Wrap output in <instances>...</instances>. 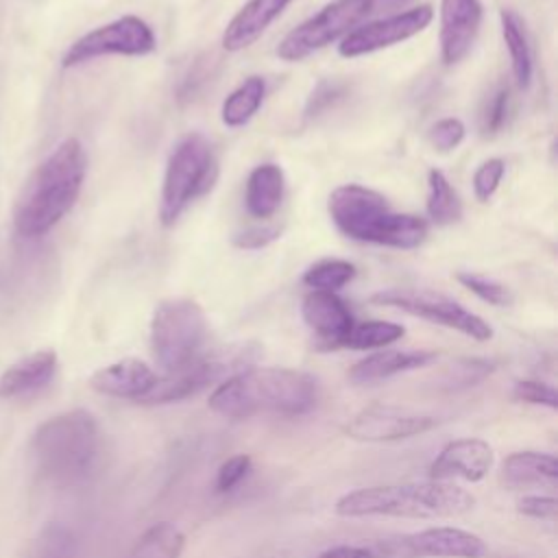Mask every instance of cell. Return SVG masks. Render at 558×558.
Wrapping results in <instances>:
<instances>
[{
    "label": "cell",
    "instance_id": "6da1fadb",
    "mask_svg": "<svg viewBox=\"0 0 558 558\" xmlns=\"http://www.w3.org/2000/svg\"><path fill=\"white\" fill-rule=\"evenodd\" d=\"M316 401L318 381L305 371L283 366L238 371L209 395V408L227 418L255 414L296 416L310 412Z\"/></svg>",
    "mask_w": 558,
    "mask_h": 558
},
{
    "label": "cell",
    "instance_id": "7a4b0ae2",
    "mask_svg": "<svg viewBox=\"0 0 558 558\" xmlns=\"http://www.w3.org/2000/svg\"><path fill=\"white\" fill-rule=\"evenodd\" d=\"M87 174V155L78 140H63L31 174L13 211L15 231L35 240L46 235L76 203Z\"/></svg>",
    "mask_w": 558,
    "mask_h": 558
},
{
    "label": "cell",
    "instance_id": "3957f363",
    "mask_svg": "<svg viewBox=\"0 0 558 558\" xmlns=\"http://www.w3.org/2000/svg\"><path fill=\"white\" fill-rule=\"evenodd\" d=\"M327 211L349 240L410 251L425 242L429 225L414 214H399L384 194L360 183H347L329 194Z\"/></svg>",
    "mask_w": 558,
    "mask_h": 558
},
{
    "label": "cell",
    "instance_id": "277c9868",
    "mask_svg": "<svg viewBox=\"0 0 558 558\" xmlns=\"http://www.w3.org/2000/svg\"><path fill=\"white\" fill-rule=\"evenodd\" d=\"M475 499L453 482L379 484L351 490L333 504V512L347 519L403 517V519H451L469 512Z\"/></svg>",
    "mask_w": 558,
    "mask_h": 558
},
{
    "label": "cell",
    "instance_id": "5b68a950",
    "mask_svg": "<svg viewBox=\"0 0 558 558\" xmlns=\"http://www.w3.org/2000/svg\"><path fill=\"white\" fill-rule=\"evenodd\" d=\"M31 453L46 482L54 486L83 482L100 453V429L94 414L74 408L46 418L33 432Z\"/></svg>",
    "mask_w": 558,
    "mask_h": 558
},
{
    "label": "cell",
    "instance_id": "8992f818",
    "mask_svg": "<svg viewBox=\"0 0 558 558\" xmlns=\"http://www.w3.org/2000/svg\"><path fill=\"white\" fill-rule=\"evenodd\" d=\"M218 177V161L211 142L192 131L183 135L170 150L161 183L159 220L163 227L174 225L181 214L205 192L211 190Z\"/></svg>",
    "mask_w": 558,
    "mask_h": 558
},
{
    "label": "cell",
    "instance_id": "52a82bcc",
    "mask_svg": "<svg viewBox=\"0 0 558 558\" xmlns=\"http://www.w3.org/2000/svg\"><path fill=\"white\" fill-rule=\"evenodd\" d=\"M209 323L201 303L187 296H172L157 303L150 318V349L155 362L177 373L203 355Z\"/></svg>",
    "mask_w": 558,
    "mask_h": 558
},
{
    "label": "cell",
    "instance_id": "ba28073f",
    "mask_svg": "<svg viewBox=\"0 0 558 558\" xmlns=\"http://www.w3.org/2000/svg\"><path fill=\"white\" fill-rule=\"evenodd\" d=\"M371 15V0H333L318 13L288 31L277 46L281 61H301L316 50L342 39Z\"/></svg>",
    "mask_w": 558,
    "mask_h": 558
},
{
    "label": "cell",
    "instance_id": "9c48e42d",
    "mask_svg": "<svg viewBox=\"0 0 558 558\" xmlns=\"http://www.w3.org/2000/svg\"><path fill=\"white\" fill-rule=\"evenodd\" d=\"M155 48L157 37L150 24L137 15H122L72 41L61 57V65L76 68L109 54L144 57L150 54Z\"/></svg>",
    "mask_w": 558,
    "mask_h": 558
},
{
    "label": "cell",
    "instance_id": "30bf717a",
    "mask_svg": "<svg viewBox=\"0 0 558 558\" xmlns=\"http://www.w3.org/2000/svg\"><path fill=\"white\" fill-rule=\"evenodd\" d=\"M375 305H386L401 310L410 316H418L423 320H429L434 325L456 329L477 342L493 338V327L477 316L475 312L466 310L458 301L427 290H405V288H390L381 290L371 296Z\"/></svg>",
    "mask_w": 558,
    "mask_h": 558
},
{
    "label": "cell",
    "instance_id": "8fae6325",
    "mask_svg": "<svg viewBox=\"0 0 558 558\" xmlns=\"http://www.w3.org/2000/svg\"><path fill=\"white\" fill-rule=\"evenodd\" d=\"M432 20H434V9L429 4H418L408 11H399V13H390V15L371 20V22L360 24L353 31H349L340 39L338 52H340V57L355 59L362 54H371V52L390 48V46L401 44V41L418 35L421 31H425Z\"/></svg>",
    "mask_w": 558,
    "mask_h": 558
},
{
    "label": "cell",
    "instance_id": "7c38bea8",
    "mask_svg": "<svg viewBox=\"0 0 558 558\" xmlns=\"http://www.w3.org/2000/svg\"><path fill=\"white\" fill-rule=\"evenodd\" d=\"M438 423L440 418L429 412H416L388 403H373L349 418V423L344 425V434L362 442H392L425 434Z\"/></svg>",
    "mask_w": 558,
    "mask_h": 558
},
{
    "label": "cell",
    "instance_id": "4fadbf2b",
    "mask_svg": "<svg viewBox=\"0 0 558 558\" xmlns=\"http://www.w3.org/2000/svg\"><path fill=\"white\" fill-rule=\"evenodd\" d=\"M384 551L392 558H482L488 547L482 536L453 527H425L386 543Z\"/></svg>",
    "mask_w": 558,
    "mask_h": 558
},
{
    "label": "cell",
    "instance_id": "5bb4252c",
    "mask_svg": "<svg viewBox=\"0 0 558 558\" xmlns=\"http://www.w3.org/2000/svg\"><path fill=\"white\" fill-rule=\"evenodd\" d=\"M246 362V349L240 353H227V355H201L196 362L190 366L168 373L166 377H159L157 384L148 390V395L140 401L144 405H163V403H174L183 401L209 384H216L220 379H227L229 371H235Z\"/></svg>",
    "mask_w": 558,
    "mask_h": 558
},
{
    "label": "cell",
    "instance_id": "9a60e30c",
    "mask_svg": "<svg viewBox=\"0 0 558 558\" xmlns=\"http://www.w3.org/2000/svg\"><path fill=\"white\" fill-rule=\"evenodd\" d=\"M484 17L480 0H440V59L445 65L460 63L473 48Z\"/></svg>",
    "mask_w": 558,
    "mask_h": 558
},
{
    "label": "cell",
    "instance_id": "2e32d148",
    "mask_svg": "<svg viewBox=\"0 0 558 558\" xmlns=\"http://www.w3.org/2000/svg\"><path fill=\"white\" fill-rule=\"evenodd\" d=\"M495 464L493 447L482 438H458L447 442L429 464V480L480 482Z\"/></svg>",
    "mask_w": 558,
    "mask_h": 558
},
{
    "label": "cell",
    "instance_id": "e0dca14e",
    "mask_svg": "<svg viewBox=\"0 0 558 558\" xmlns=\"http://www.w3.org/2000/svg\"><path fill=\"white\" fill-rule=\"evenodd\" d=\"M301 316L320 349H340L353 327V314L336 292L312 290L301 303Z\"/></svg>",
    "mask_w": 558,
    "mask_h": 558
},
{
    "label": "cell",
    "instance_id": "ac0fdd59",
    "mask_svg": "<svg viewBox=\"0 0 558 558\" xmlns=\"http://www.w3.org/2000/svg\"><path fill=\"white\" fill-rule=\"evenodd\" d=\"M159 375L137 357H124L113 364H107L92 373L89 386L113 399H131L142 401L148 390L157 384Z\"/></svg>",
    "mask_w": 558,
    "mask_h": 558
},
{
    "label": "cell",
    "instance_id": "d6986e66",
    "mask_svg": "<svg viewBox=\"0 0 558 558\" xmlns=\"http://www.w3.org/2000/svg\"><path fill=\"white\" fill-rule=\"evenodd\" d=\"M57 353L41 349L28 353L0 373V399H24L48 388L57 375Z\"/></svg>",
    "mask_w": 558,
    "mask_h": 558
},
{
    "label": "cell",
    "instance_id": "ffe728a7",
    "mask_svg": "<svg viewBox=\"0 0 558 558\" xmlns=\"http://www.w3.org/2000/svg\"><path fill=\"white\" fill-rule=\"evenodd\" d=\"M292 0H248L227 24L222 33V48L227 52H240L253 46L268 26L286 11Z\"/></svg>",
    "mask_w": 558,
    "mask_h": 558
},
{
    "label": "cell",
    "instance_id": "44dd1931",
    "mask_svg": "<svg viewBox=\"0 0 558 558\" xmlns=\"http://www.w3.org/2000/svg\"><path fill=\"white\" fill-rule=\"evenodd\" d=\"M436 357H438V353L427 351V349H412V351L386 349V351L371 353V355L362 357L360 362H355L349 368V379L353 384H373V381H381L392 375H399V373L429 366L432 362H436Z\"/></svg>",
    "mask_w": 558,
    "mask_h": 558
},
{
    "label": "cell",
    "instance_id": "7402d4cb",
    "mask_svg": "<svg viewBox=\"0 0 558 558\" xmlns=\"http://www.w3.org/2000/svg\"><path fill=\"white\" fill-rule=\"evenodd\" d=\"M286 194V177L277 163L255 166L244 185V207L253 218L266 220L277 214Z\"/></svg>",
    "mask_w": 558,
    "mask_h": 558
},
{
    "label": "cell",
    "instance_id": "603a6c76",
    "mask_svg": "<svg viewBox=\"0 0 558 558\" xmlns=\"http://www.w3.org/2000/svg\"><path fill=\"white\" fill-rule=\"evenodd\" d=\"M499 20H501V37L510 54L514 83L519 89H527L534 74V52H532L525 24L512 9H501Z\"/></svg>",
    "mask_w": 558,
    "mask_h": 558
},
{
    "label": "cell",
    "instance_id": "cb8c5ba5",
    "mask_svg": "<svg viewBox=\"0 0 558 558\" xmlns=\"http://www.w3.org/2000/svg\"><path fill=\"white\" fill-rule=\"evenodd\" d=\"M501 477L510 486L554 484L558 477V462L547 451H514L501 464Z\"/></svg>",
    "mask_w": 558,
    "mask_h": 558
},
{
    "label": "cell",
    "instance_id": "d4e9b609",
    "mask_svg": "<svg viewBox=\"0 0 558 558\" xmlns=\"http://www.w3.org/2000/svg\"><path fill=\"white\" fill-rule=\"evenodd\" d=\"M266 98V81L262 76L244 78L220 107V120L229 129H238L251 122Z\"/></svg>",
    "mask_w": 558,
    "mask_h": 558
},
{
    "label": "cell",
    "instance_id": "484cf974",
    "mask_svg": "<svg viewBox=\"0 0 558 558\" xmlns=\"http://www.w3.org/2000/svg\"><path fill=\"white\" fill-rule=\"evenodd\" d=\"M183 549V532L170 521H159L135 541L126 558H181Z\"/></svg>",
    "mask_w": 558,
    "mask_h": 558
},
{
    "label": "cell",
    "instance_id": "4316f807",
    "mask_svg": "<svg viewBox=\"0 0 558 558\" xmlns=\"http://www.w3.org/2000/svg\"><path fill=\"white\" fill-rule=\"evenodd\" d=\"M427 216L436 225H453L462 218V201L440 170L427 172Z\"/></svg>",
    "mask_w": 558,
    "mask_h": 558
},
{
    "label": "cell",
    "instance_id": "83f0119b",
    "mask_svg": "<svg viewBox=\"0 0 558 558\" xmlns=\"http://www.w3.org/2000/svg\"><path fill=\"white\" fill-rule=\"evenodd\" d=\"M26 558H78V543L72 527L61 521L46 523L33 538Z\"/></svg>",
    "mask_w": 558,
    "mask_h": 558
},
{
    "label": "cell",
    "instance_id": "f1b7e54d",
    "mask_svg": "<svg viewBox=\"0 0 558 558\" xmlns=\"http://www.w3.org/2000/svg\"><path fill=\"white\" fill-rule=\"evenodd\" d=\"M403 333H405L403 325L392 323V320H362V323H353L342 347L357 349V351L379 349V347H388V344L401 340Z\"/></svg>",
    "mask_w": 558,
    "mask_h": 558
},
{
    "label": "cell",
    "instance_id": "f546056e",
    "mask_svg": "<svg viewBox=\"0 0 558 558\" xmlns=\"http://www.w3.org/2000/svg\"><path fill=\"white\" fill-rule=\"evenodd\" d=\"M357 275V268L347 262V259H320L316 264H312L305 272H303V283L312 290H325V292H336L340 288H344L349 281H353Z\"/></svg>",
    "mask_w": 558,
    "mask_h": 558
},
{
    "label": "cell",
    "instance_id": "4dcf8cb0",
    "mask_svg": "<svg viewBox=\"0 0 558 558\" xmlns=\"http://www.w3.org/2000/svg\"><path fill=\"white\" fill-rule=\"evenodd\" d=\"M512 116V98L506 85H497L486 98L480 109V133L484 137H493L501 133Z\"/></svg>",
    "mask_w": 558,
    "mask_h": 558
},
{
    "label": "cell",
    "instance_id": "1f68e13d",
    "mask_svg": "<svg viewBox=\"0 0 558 558\" xmlns=\"http://www.w3.org/2000/svg\"><path fill=\"white\" fill-rule=\"evenodd\" d=\"M495 371V364L490 360L482 357H464L453 362L440 377V388L442 390H462L469 386L480 384Z\"/></svg>",
    "mask_w": 558,
    "mask_h": 558
},
{
    "label": "cell",
    "instance_id": "d6a6232c",
    "mask_svg": "<svg viewBox=\"0 0 558 558\" xmlns=\"http://www.w3.org/2000/svg\"><path fill=\"white\" fill-rule=\"evenodd\" d=\"M456 279L466 290H471L477 299H482V301H486L495 307H506V305L512 303V292L504 283H499V281L486 277V275L471 272V270H460L456 275Z\"/></svg>",
    "mask_w": 558,
    "mask_h": 558
},
{
    "label": "cell",
    "instance_id": "836d02e7",
    "mask_svg": "<svg viewBox=\"0 0 558 558\" xmlns=\"http://www.w3.org/2000/svg\"><path fill=\"white\" fill-rule=\"evenodd\" d=\"M506 174V161L501 157H490L486 161H482L477 166V170L473 172V192L475 198L486 203L493 198V194L497 192L501 179Z\"/></svg>",
    "mask_w": 558,
    "mask_h": 558
},
{
    "label": "cell",
    "instance_id": "e575fe53",
    "mask_svg": "<svg viewBox=\"0 0 558 558\" xmlns=\"http://www.w3.org/2000/svg\"><path fill=\"white\" fill-rule=\"evenodd\" d=\"M466 135V126L460 118H442L438 122H434L429 126V144L438 150V153H449L453 148H458L462 144Z\"/></svg>",
    "mask_w": 558,
    "mask_h": 558
},
{
    "label": "cell",
    "instance_id": "d590c367",
    "mask_svg": "<svg viewBox=\"0 0 558 558\" xmlns=\"http://www.w3.org/2000/svg\"><path fill=\"white\" fill-rule=\"evenodd\" d=\"M514 399L525 401V403H534V405H543L549 410L558 408V392L554 386L545 384V381H536V379H521L514 384L512 388Z\"/></svg>",
    "mask_w": 558,
    "mask_h": 558
},
{
    "label": "cell",
    "instance_id": "8d00e7d4",
    "mask_svg": "<svg viewBox=\"0 0 558 558\" xmlns=\"http://www.w3.org/2000/svg\"><path fill=\"white\" fill-rule=\"evenodd\" d=\"M251 464H253L251 456H246V453H235V456L227 458L216 473V490L218 493L233 490L251 473Z\"/></svg>",
    "mask_w": 558,
    "mask_h": 558
},
{
    "label": "cell",
    "instance_id": "74e56055",
    "mask_svg": "<svg viewBox=\"0 0 558 558\" xmlns=\"http://www.w3.org/2000/svg\"><path fill=\"white\" fill-rule=\"evenodd\" d=\"M347 94V85L340 83V81H320L312 96L307 98V105H305V116L312 118V116H318L323 113L325 109H329L331 105H336L342 96Z\"/></svg>",
    "mask_w": 558,
    "mask_h": 558
},
{
    "label": "cell",
    "instance_id": "f35d334b",
    "mask_svg": "<svg viewBox=\"0 0 558 558\" xmlns=\"http://www.w3.org/2000/svg\"><path fill=\"white\" fill-rule=\"evenodd\" d=\"M279 235H281V227L279 225H255V227H248V229L235 233L231 242L238 248L257 251V248H264L270 242H275Z\"/></svg>",
    "mask_w": 558,
    "mask_h": 558
},
{
    "label": "cell",
    "instance_id": "ab89813d",
    "mask_svg": "<svg viewBox=\"0 0 558 558\" xmlns=\"http://www.w3.org/2000/svg\"><path fill=\"white\" fill-rule=\"evenodd\" d=\"M517 510L530 519L554 521L558 514V501L549 495H525L517 501Z\"/></svg>",
    "mask_w": 558,
    "mask_h": 558
},
{
    "label": "cell",
    "instance_id": "60d3db41",
    "mask_svg": "<svg viewBox=\"0 0 558 558\" xmlns=\"http://www.w3.org/2000/svg\"><path fill=\"white\" fill-rule=\"evenodd\" d=\"M318 558H377V554L368 547L360 545H338L327 551H323Z\"/></svg>",
    "mask_w": 558,
    "mask_h": 558
},
{
    "label": "cell",
    "instance_id": "b9f144b4",
    "mask_svg": "<svg viewBox=\"0 0 558 558\" xmlns=\"http://www.w3.org/2000/svg\"><path fill=\"white\" fill-rule=\"evenodd\" d=\"M412 0H371V13L377 11H397L403 9L405 4H410Z\"/></svg>",
    "mask_w": 558,
    "mask_h": 558
}]
</instances>
